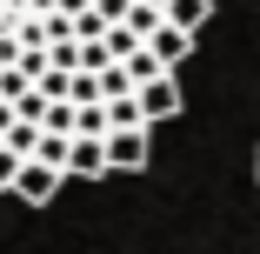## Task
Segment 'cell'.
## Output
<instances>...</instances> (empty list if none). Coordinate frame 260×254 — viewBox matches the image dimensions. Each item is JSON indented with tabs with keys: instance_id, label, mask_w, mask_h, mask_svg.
<instances>
[{
	"instance_id": "ac0fdd59",
	"label": "cell",
	"mask_w": 260,
	"mask_h": 254,
	"mask_svg": "<svg viewBox=\"0 0 260 254\" xmlns=\"http://www.w3.org/2000/svg\"><path fill=\"white\" fill-rule=\"evenodd\" d=\"M253 181H260V154H253Z\"/></svg>"
},
{
	"instance_id": "5b68a950",
	"label": "cell",
	"mask_w": 260,
	"mask_h": 254,
	"mask_svg": "<svg viewBox=\"0 0 260 254\" xmlns=\"http://www.w3.org/2000/svg\"><path fill=\"white\" fill-rule=\"evenodd\" d=\"M207 20H214V0H167V27H180L187 40H200Z\"/></svg>"
},
{
	"instance_id": "277c9868",
	"label": "cell",
	"mask_w": 260,
	"mask_h": 254,
	"mask_svg": "<svg viewBox=\"0 0 260 254\" xmlns=\"http://www.w3.org/2000/svg\"><path fill=\"white\" fill-rule=\"evenodd\" d=\"M60 174H67V181H100V174H107V140H74Z\"/></svg>"
},
{
	"instance_id": "52a82bcc",
	"label": "cell",
	"mask_w": 260,
	"mask_h": 254,
	"mask_svg": "<svg viewBox=\"0 0 260 254\" xmlns=\"http://www.w3.org/2000/svg\"><path fill=\"white\" fill-rule=\"evenodd\" d=\"M114 67H127V80H134V94H140V87H153V80L167 74L160 61H153V47H134V54H127V61H114Z\"/></svg>"
},
{
	"instance_id": "ba28073f",
	"label": "cell",
	"mask_w": 260,
	"mask_h": 254,
	"mask_svg": "<svg viewBox=\"0 0 260 254\" xmlns=\"http://www.w3.org/2000/svg\"><path fill=\"white\" fill-rule=\"evenodd\" d=\"M160 20H167L160 7H147V0H134V7H127V20H120V27H127L134 40H153V27H160Z\"/></svg>"
},
{
	"instance_id": "7a4b0ae2",
	"label": "cell",
	"mask_w": 260,
	"mask_h": 254,
	"mask_svg": "<svg viewBox=\"0 0 260 254\" xmlns=\"http://www.w3.org/2000/svg\"><path fill=\"white\" fill-rule=\"evenodd\" d=\"M60 167H47V161H20V174H14V201H27V208H47V201L60 194Z\"/></svg>"
},
{
	"instance_id": "8992f818",
	"label": "cell",
	"mask_w": 260,
	"mask_h": 254,
	"mask_svg": "<svg viewBox=\"0 0 260 254\" xmlns=\"http://www.w3.org/2000/svg\"><path fill=\"white\" fill-rule=\"evenodd\" d=\"M147 47H153V61H160L167 74H174V67H180V61L193 54V40H187L180 27H167V20H160V27H153V40H147Z\"/></svg>"
},
{
	"instance_id": "3957f363",
	"label": "cell",
	"mask_w": 260,
	"mask_h": 254,
	"mask_svg": "<svg viewBox=\"0 0 260 254\" xmlns=\"http://www.w3.org/2000/svg\"><path fill=\"white\" fill-rule=\"evenodd\" d=\"M180 107H187V94H180V80H174V74H160L153 87H140V121H147V127H160V121H174Z\"/></svg>"
},
{
	"instance_id": "30bf717a",
	"label": "cell",
	"mask_w": 260,
	"mask_h": 254,
	"mask_svg": "<svg viewBox=\"0 0 260 254\" xmlns=\"http://www.w3.org/2000/svg\"><path fill=\"white\" fill-rule=\"evenodd\" d=\"M0 147H14L20 161H34V147H40V127H27V121H14V134L0 140Z\"/></svg>"
},
{
	"instance_id": "4fadbf2b",
	"label": "cell",
	"mask_w": 260,
	"mask_h": 254,
	"mask_svg": "<svg viewBox=\"0 0 260 254\" xmlns=\"http://www.w3.org/2000/svg\"><path fill=\"white\" fill-rule=\"evenodd\" d=\"M27 87H34V80H27L20 67H0V100H7V107H14V100H20Z\"/></svg>"
},
{
	"instance_id": "8fae6325",
	"label": "cell",
	"mask_w": 260,
	"mask_h": 254,
	"mask_svg": "<svg viewBox=\"0 0 260 254\" xmlns=\"http://www.w3.org/2000/svg\"><path fill=\"white\" fill-rule=\"evenodd\" d=\"M67 147H74V140H60V134H40L34 161H47V167H67Z\"/></svg>"
},
{
	"instance_id": "7c38bea8",
	"label": "cell",
	"mask_w": 260,
	"mask_h": 254,
	"mask_svg": "<svg viewBox=\"0 0 260 254\" xmlns=\"http://www.w3.org/2000/svg\"><path fill=\"white\" fill-rule=\"evenodd\" d=\"M127 94H134L127 67H107V74H100V100H127Z\"/></svg>"
},
{
	"instance_id": "2e32d148",
	"label": "cell",
	"mask_w": 260,
	"mask_h": 254,
	"mask_svg": "<svg viewBox=\"0 0 260 254\" xmlns=\"http://www.w3.org/2000/svg\"><path fill=\"white\" fill-rule=\"evenodd\" d=\"M14 174H20V154H14V147H0V187H7V194H14Z\"/></svg>"
},
{
	"instance_id": "9a60e30c",
	"label": "cell",
	"mask_w": 260,
	"mask_h": 254,
	"mask_svg": "<svg viewBox=\"0 0 260 254\" xmlns=\"http://www.w3.org/2000/svg\"><path fill=\"white\" fill-rule=\"evenodd\" d=\"M60 40H74V20L67 14H47V47H60Z\"/></svg>"
},
{
	"instance_id": "9c48e42d",
	"label": "cell",
	"mask_w": 260,
	"mask_h": 254,
	"mask_svg": "<svg viewBox=\"0 0 260 254\" xmlns=\"http://www.w3.org/2000/svg\"><path fill=\"white\" fill-rule=\"evenodd\" d=\"M40 134H60V140H74V100H54V107H47V121H40Z\"/></svg>"
},
{
	"instance_id": "5bb4252c",
	"label": "cell",
	"mask_w": 260,
	"mask_h": 254,
	"mask_svg": "<svg viewBox=\"0 0 260 254\" xmlns=\"http://www.w3.org/2000/svg\"><path fill=\"white\" fill-rule=\"evenodd\" d=\"M14 67H20L27 80H40V74H47V47H20V61H14Z\"/></svg>"
},
{
	"instance_id": "e0dca14e",
	"label": "cell",
	"mask_w": 260,
	"mask_h": 254,
	"mask_svg": "<svg viewBox=\"0 0 260 254\" xmlns=\"http://www.w3.org/2000/svg\"><path fill=\"white\" fill-rule=\"evenodd\" d=\"M7 134H14V107L0 100V140H7Z\"/></svg>"
},
{
	"instance_id": "6da1fadb",
	"label": "cell",
	"mask_w": 260,
	"mask_h": 254,
	"mask_svg": "<svg viewBox=\"0 0 260 254\" xmlns=\"http://www.w3.org/2000/svg\"><path fill=\"white\" fill-rule=\"evenodd\" d=\"M153 161V127H127V134H107V174H140Z\"/></svg>"
}]
</instances>
